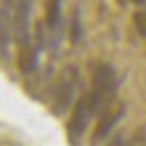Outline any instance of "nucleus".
<instances>
[{"mask_svg": "<svg viewBox=\"0 0 146 146\" xmlns=\"http://www.w3.org/2000/svg\"><path fill=\"white\" fill-rule=\"evenodd\" d=\"M116 91V75L110 65H98L94 71V89L89 94L91 114H98Z\"/></svg>", "mask_w": 146, "mask_h": 146, "instance_id": "nucleus-1", "label": "nucleus"}, {"mask_svg": "<svg viewBox=\"0 0 146 146\" xmlns=\"http://www.w3.org/2000/svg\"><path fill=\"white\" fill-rule=\"evenodd\" d=\"M77 81H79L77 67L67 65L61 71L57 87H55V102H53V112L55 114H63L69 108V104L73 100V94H75V89H77Z\"/></svg>", "mask_w": 146, "mask_h": 146, "instance_id": "nucleus-2", "label": "nucleus"}, {"mask_svg": "<svg viewBox=\"0 0 146 146\" xmlns=\"http://www.w3.org/2000/svg\"><path fill=\"white\" fill-rule=\"evenodd\" d=\"M31 12H33V0H16L12 29L16 43L23 47H27L31 39Z\"/></svg>", "mask_w": 146, "mask_h": 146, "instance_id": "nucleus-3", "label": "nucleus"}, {"mask_svg": "<svg viewBox=\"0 0 146 146\" xmlns=\"http://www.w3.org/2000/svg\"><path fill=\"white\" fill-rule=\"evenodd\" d=\"M89 116H94V114H91V106H89V96H85L75 104L73 116L69 120V138H71V142H75V144L79 142V138L85 132V126L89 122Z\"/></svg>", "mask_w": 146, "mask_h": 146, "instance_id": "nucleus-4", "label": "nucleus"}, {"mask_svg": "<svg viewBox=\"0 0 146 146\" xmlns=\"http://www.w3.org/2000/svg\"><path fill=\"white\" fill-rule=\"evenodd\" d=\"M14 8H16V0H2V57L6 59V49H8V39H10V21L14 23Z\"/></svg>", "mask_w": 146, "mask_h": 146, "instance_id": "nucleus-5", "label": "nucleus"}, {"mask_svg": "<svg viewBox=\"0 0 146 146\" xmlns=\"http://www.w3.org/2000/svg\"><path fill=\"white\" fill-rule=\"evenodd\" d=\"M122 116H124V108H116V110H112V112H106V114L102 116L98 128H96L94 140H102V138H106V136L110 134V130H112V128L116 126V122H118Z\"/></svg>", "mask_w": 146, "mask_h": 146, "instance_id": "nucleus-6", "label": "nucleus"}, {"mask_svg": "<svg viewBox=\"0 0 146 146\" xmlns=\"http://www.w3.org/2000/svg\"><path fill=\"white\" fill-rule=\"evenodd\" d=\"M36 61H39V47H25L23 55H21V69L25 73H31L36 69Z\"/></svg>", "mask_w": 146, "mask_h": 146, "instance_id": "nucleus-7", "label": "nucleus"}, {"mask_svg": "<svg viewBox=\"0 0 146 146\" xmlns=\"http://www.w3.org/2000/svg\"><path fill=\"white\" fill-rule=\"evenodd\" d=\"M61 21V0H47V18L45 23L49 31H55Z\"/></svg>", "mask_w": 146, "mask_h": 146, "instance_id": "nucleus-8", "label": "nucleus"}, {"mask_svg": "<svg viewBox=\"0 0 146 146\" xmlns=\"http://www.w3.org/2000/svg\"><path fill=\"white\" fill-rule=\"evenodd\" d=\"M69 36L73 43H79L81 41V21H79V12L75 10L71 16V29H69Z\"/></svg>", "mask_w": 146, "mask_h": 146, "instance_id": "nucleus-9", "label": "nucleus"}, {"mask_svg": "<svg viewBox=\"0 0 146 146\" xmlns=\"http://www.w3.org/2000/svg\"><path fill=\"white\" fill-rule=\"evenodd\" d=\"M134 25H136L138 33L142 36H146V10H140V12L134 14Z\"/></svg>", "mask_w": 146, "mask_h": 146, "instance_id": "nucleus-10", "label": "nucleus"}, {"mask_svg": "<svg viewBox=\"0 0 146 146\" xmlns=\"http://www.w3.org/2000/svg\"><path fill=\"white\" fill-rule=\"evenodd\" d=\"M126 146H146V128L138 130L130 140L126 142Z\"/></svg>", "mask_w": 146, "mask_h": 146, "instance_id": "nucleus-11", "label": "nucleus"}, {"mask_svg": "<svg viewBox=\"0 0 146 146\" xmlns=\"http://www.w3.org/2000/svg\"><path fill=\"white\" fill-rule=\"evenodd\" d=\"M110 146H126V142H124V138L122 136H116L114 140H112V144Z\"/></svg>", "mask_w": 146, "mask_h": 146, "instance_id": "nucleus-12", "label": "nucleus"}, {"mask_svg": "<svg viewBox=\"0 0 146 146\" xmlns=\"http://www.w3.org/2000/svg\"><path fill=\"white\" fill-rule=\"evenodd\" d=\"M134 2H136V4H144V2H146V0H134Z\"/></svg>", "mask_w": 146, "mask_h": 146, "instance_id": "nucleus-13", "label": "nucleus"}]
</instances>
